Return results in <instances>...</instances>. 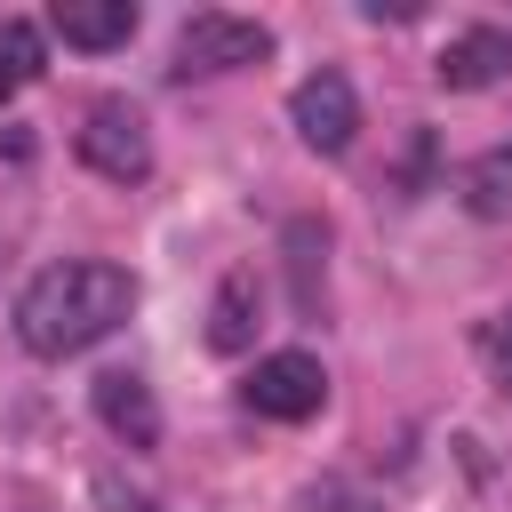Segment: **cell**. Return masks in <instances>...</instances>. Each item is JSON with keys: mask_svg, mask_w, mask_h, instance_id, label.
I'll return each instance as SVG.
<instances>
[{"mask_svg": "<svg viewBox=\"0 0 512 512\" xmlns=\"http://www.w3.org/2000/svg\"><path fill=\"white\" fill-rule=\"evenodd\" d=\"M40 80V32L24 16H0V104Z\"/></svg>", "mask_w": 512, "mask_h": 512, "instance_id": "cell-11", "label": "cell"}, {"mask_svg": "<svg viewBox=\"0 0 512 512\" xmlns=\"http://www.w3.org/2000/svg\"><path fill=\"white\" fill-rule=\"evenodd\" d=\"M264 56H272V32L256 16H232V8H200L176 32V72H240V64H264Z\"/></svg>", "mask_w": 512, "mask_h": 512, "instance_id": "cell-3", "label": "cell"}, {"mask_svg": "<svg viewBox=\"0 0 512 512\" xmlns=\"http://www.w3.org/2000/svg\"><path fill=\"white\" fill-rule=\"evenodd\" d=\"M432 72H440V88H496V80H512V32H496V24L456 32Z\"/></svg>", "mask_w": 512, "mask_h": 512, "instance_id": "cell-7", "label": "cell"}, {"mask_svg": "<svg viewBox=\"0 0 512 512\" xmlns=\"http://www.w3.org/2000/svg\"><path fill=\"white\" fill-rule=\"evenodd\" d=\"M240 400H248L256 416H272V424H304V416H320V400H328V368H320L312 352H272V360H256V376L240 384Z\"/></svg>", "mask_w": 512, "mask_h": 512, "instance_id": "cell-4", "label": "cell"}, {"mask_svg": "<svg viewBox=\"0 0 512 512\" xmlns=\"http://www.w3.org/2000/svg\"><path fill=\"white\" fill-rule=\"evenodd\" d=\"M464 200H472V216H512V144L504 152H480L464 168Z\"/></svg>", "mask_w": 512, "mask_h": 512, "instance_id": "cell-10", "label": "cell"}, {"mask_svg": "<svg viewBox=\"0 0 512 512\" xmlns=\"http://www.w3.org/2000/svg\"><path fill=\"white\" fill-rule=\"evenodd\" d=\"M256 312H264L256 272H224V288H216V304H208V344H216V352H248V344H256Z\"/></svg>", "mask_w": 512, "mask_h": 512, "instance_id": "cell-9", "label": "cell"}, {"mask_svg": "<svg viewBox=\"0 0 512 512\" xmlns=\"http://www.w3.org/2000/svg\"><path fill=\"white\" fill-rule=\"evenodd\" d=\"M96 416H104V432L120 448H160V400H152L144 376H128V368L96 376Z\"/></svg>", "mask_w": 512, "mask_h": 512, "instance_id": "cell-6", "label": "cell"}, {"mask_svg": "<svg viewBox=\"0 0 512 512\" xmlns=\"http://www.w3.org/2000/svg\"><path fill=\"white\" fill-rule=\"evenodd\" d=\"M288 120H296V136H304L312 152H344L352 128H360V96H352L344 72H312V80H296Z\"/></svg>", "mask_w": 512, "mask_h": 512, "instance_id": "cell-5", "label": "cell"}, {"mask_svg": "<svg viewBox=\"0 0 512 512\" xmlns=\"http://www.w3.org/2000/svg\"><path fill=\"white\" fill-rule=\"evenodd\" d=\"M136 312V280L104 256H64V264H40L16 296V336L24 352L40 360H72L88 344H104L120 320Z\"/></svg>", "mask_w": 512, "mask_h": 512, "instance_id": "cell-1", "label": "cell"}, {"mask_svg": "<svg viewBox=\"0 0 512 512\" xmlns=\"http://www.w3.org/2000/svg\"><path fill=\"white\" fill-rule=\"evenodd\" d=\"M48 24L64 32V48H120L136 32V0H56Z\"/></svg>", "mask_w": 512, "mask_h": 512, "instance_id": "cell-8", "label": "cell"}, {"mask_svg": "<svg viewBox=\"0 0 512 512\" xmlns=\"http://www.w3.org/2000/svg\"><path fill=\"white\" fill-rule=\"evenodd\" d=\"M80 160L104 176V184H144L152 176V136H144V112L128 104V96H104V104H88V120H80Z\"/></svg>", "mask_w": 512, "mask_h": 512, "instance_id": "cell-2", "label": "cell"}]
</instances>
